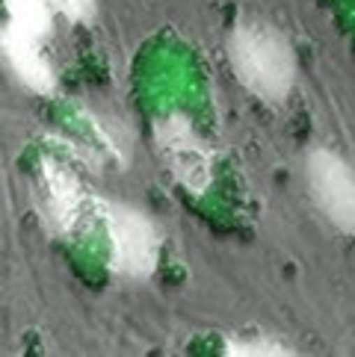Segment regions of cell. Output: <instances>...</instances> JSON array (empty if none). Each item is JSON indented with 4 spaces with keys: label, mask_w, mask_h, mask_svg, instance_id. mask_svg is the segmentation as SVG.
I'll return each instance as SVG.
<instances>
[{
    "label": "cell",
    "mask_w": 355,
    "mask_h": 357,
    "mask_svg": "<svg viewBox=\"0 0 355 357\" xmlns=\"http://www.w3.org/2000/svg\"><path fill=\"white\" fill-rule=\"evenodd\" d=\"M228 59L255 98L282 104L296 80V56L287 36L263 21H240L228 36Z\"/></svg>",
    "instance_id": "6da1fadb"
},
{
    "label": "cell",
    "mask_w": 355,
    "mask_h": 357,
    "mask_svg": "<svg viewBox=\"0 0 355 357\" xmlns=\"http://www.w3.org/2000/svg\"><path fill=\"white\" fill-rule=\"evenodd\" d=\"M95 213L101 215L107 231L110 269L131 280H145L154 275L160 260V234L154 222L136 207L113 201H98Z\"/></svg>",
    "instance_id": "7a4b0ae2"
},
{
    "label": "cell",
    "mask_w": 355,
    "mask_h": 357,
    "mask_svg": "<svg viewBox=\"0 0 355 357\" xmlns=\"http://www.w3.org/2000/svg\"><path fill=\"white\" fill-rule=\"evenodd\" d=\"M36 204L45 225L62 239L80 236L98 210V201L83 189L80 177L54 157H45L36 169Z\"/></svg>",
    "instance_id": "3957f363"
},
{
    "label": "cell",
    "mask_w": 355,
    "mask_h": 357,
    "mask_svg": "<svg viewBox=\"0 0 355 357\" xmlns=\"http://www.w3.org/2000/svg\"><path fill=\"white\" fill-rule=\"evenodd\" d=\"M154 148L160 162L189 195H205L213 183V154L184 112H166L154 121Z\"/></svg>",
    "instance_id": "277c9868"
},
{
    "label": "cell",
    "mask_w": 355,
    "mask_h": 357,
    "mask_svg": "<svg viewBox=\"0 0 355 357\" xmlns=\"http://www.w3.org/2000/svg\"><path fill=\"white\" fill-rule=\"evenodd\" d=\"M308 189L317 207L340 234L355 236V172L344 157L328 148H317L305 162Z\"/></svg>",
    "instance_id": "5b68a950"
},
{
    "label": "cell",
    "mask_w": 355,
    "mask_h": 357,
    "mask_svg": "<svg viewBox=\"0 0 355 357\" xmlns=\"http://www.w3.org/2000/svg\"><path fill=\"white\" fill-rule=\"evenodd\" d=\"M0 56H3L6 68L30 89V92L50 95L57 89V74L50 68L48 56L42 54L39 39H33L24 30L12 27H0Z\"/></svg>",
    "instance_id": "8992f818"
},
{
    "label": "cell",
    "mask_w": 355,
    "mask_h": 357,
    "mask_svg": "<svg viewBox=\"0 0 355 357\" xmlns=\"http://www.w3.org/2000/svg\"><path fill=\"white\" fill-rule=\"evenodd\" d=\"M6 15L12 27L24 30L33 39H45L54 27V15H50L48 0H6Z\"/></svg>",
    "instance_id": "52a82bcc"
},
{
    "label": "cell",
    "mask_w": 355,
    "mask_h": 357,
    "mask_svg": "<svg viewBox=\"0 0 355 357\" xmlns=\"http://www.w3.org/2000/svg\"><path fill=\"white\" fill-rule=\"evenodd\" d=\"M222 354L228 357H278V354H294L284 342H275V340H234V342H225Z\"/></svg>",
    "instance_id": "ba28073f"
},
{
    "label": "cell",
    "mask_w": 355,
    "mask_h": 357,
    "mask_svg": "<svg viewBox=\"0 0 355 357\" xmlns=\"http://www.w3.org/2000/svg\"><path fill=\"white\" fill-rule=\"evenodd\" d=\"M48 3L68 21H92L95 15V0H48Z\"/></svg>",
    "instance_id": "9c48e42d"
}]
</instances>
